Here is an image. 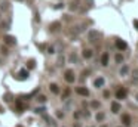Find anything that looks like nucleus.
Wrapping results in <instances>:
<instances>
[{
    "instance_id": "obj_1",
    "label": "nucleus",
    "mask_w": 138,
    "mask_h": 127,
    "mask_svg": "<svg viewBox=\"0 0 138 127\" xmlns=\"http://www.w3.org/2000/svg\"><path fill=\"white\" fill-rule=\"evenodd\" d=\"M64 79H66L67 83H74L76 77H74V73H73L71 70H67V71H66V75H64Z\"/></svg>"
},
{
    "instance_id": "obj_2",
    "label": "nucleus",
    "mask_w": 138,
    "mask_h": 127,
    "mask_svg": "<svg viewBox=\"0 0 138 127\" xmlns=\"http://www.w3.org/2000/svg\"><path fill=\"white\" fill-rule=\"evenodd\" d=\"M98 36H100V34H98L96 30H89L88 31V40H89V42H95L96 38H98Z\"/></svg>"
},
{
    "instance_id": "obj_3",
    "label": "nucleus",
    "mask_w": 138,
    "mask_h": 127,
    "mask_svg": "<svg viewBox=\"0 0 138 127\" xmlns=\"http://www.w3.org/2000/svg\"><path fill=\"white\" fill-rule=\"evenodd\" d=\"M3 40H5V43L9 44V46H15V44H17V38H15L13 36H5Z\"/></svg>"
},
{
    "instance_id": "obj_4",
    "label": "nucleus",
    "mask_w": 138,
    "mask_h": 127,
    "mask_svg": "<svg viewBox=\"0 0 138 127\" xmlns=\"http://www.w3.org/2000/svg\"><path fill=\"white\" fill-rule=\"evenodd\" d=\"M25 79H28V70L22 68V70H19V73H18V80H25Z\"/></svg>"
},
{
    "instance_id": "obj_5",
    "label": "nucleus",
    "mask_w": 138,
    "mask_h": 127,
    "mask_svg": "<svg viewBox=\"0 0 138 127\" xmlns=\"http://www.w3.org/2000/svg\"><path fill=\"white\" fill-rule=\"evenodd\" d=\"M116 47L119 49V50H125V49L128 47V44H126L125 40H120V38H117V40H116Z\"/></svg>"
},
{
    "instance_id": "obj_6",
    "label": "nucleus",
    "mask_w": 138,
    "mask_h": 127,
    "mask_svg": "<svg viewBox=\"0 0 138 127\" xmlns=\"http://www.w3.org/2000/svg\"><path fill=\"white\" fill-rule=\"evenodd\" d=\"M60 28H61V22H58V21H55V22H52V24L49 25V30H51V33H56Z\"/></svg>"
},
{
    "instance_id": "obj_7",
    "label": "nucleus",
    "mask_w": 138,
    "mask_h": 127,
    "mask_svg": "<svg viewBox=\"0 0 138 127\" xmlns=\"http://www.w3.org/2000/svg\"><path fill=\"white\" fill-rule=\"evenodd\" d=\"M126 95H128L126 89H119V90L116 92V97H117V99H125Z\"/></svg>"
},
{
    "instance_id": "obj_8",
    "label": "nucleus",
    "mask_w": 138,
    "mask_h": 127,
    "mask_svg": "<svg viewBox=\"0 0 138 127\" xmlns=\"http://www.w3.org/2000/svg\"><path fill=\"white\" fill-rule=\"evenodd\" d=\"M76 92H77L80 96H89V90H88L86 87H77Z\"/></svg>"
},
{
    "instance_id": "obj_9",
    "label": "nucleus",
    "mask_w": 138,
    "mask_h": 127,
    "mask_svg": "<svg viewBox=\"0 0 138 127\" xmlns=\"http://www.w3.org/2000/svg\"><path fill=\"white\" fill-rule=\"evenodd\" d=\"M122 123H123V126H131V117H129V115L128 114H123L122 115Z\"/></svg>"
},
{
    "instance_id": "obj_10",
    "label": "nucleus",
    "mask_w": 138,
    "mask_h": 127,
    "mask_svg": "<svg viewBox=\"0 0 138 127\" xmlns=\"http://www.w3.org/2000/svg\"><path fill=\"white\" fill-rule=\"evenodd\" d=\"M43 120L46 121L48 124H51V126H56V123H55L54 118H51V117H49V115H46L45 112H43Z\"/></svg>"
},
{
    "instance_id": "obj_11",
    "label": "nucleus",
    "mask_w": 138,
    "mask_h": 127,
    "mask_svg": "<svg viewBox=\"0 0 138 127\" xmlns=\"http://www.w3.org/2000/svg\"><path fill=\"white\" fill-rule=\"evenodd\" d=\"M119 111H120L119 102H111V112H113V114H117Z\"/></svg>"
},
{
    "instance_id": "obj_12",
    "label": "nucleus",
    "mask_w": 138,
    "mask_h": 127,
    "mask_svg": "<svg viewBox=\"0 0 138 127\" xmlns=\"http://www.w3.org/2000/svg\"><path fill=\"white\" fill-rule=\"evenodd\" d=\"M101 64L104 65V67H107V65H108V53H102V56H101Z\"/></svg>"
},
{
    "instance_id": "obj_13",
    "label": "nucleus",
    "mask_w": 138,
    "mask_h": 127,
    "mask_svg": "<svg viewBox=\"0 0 138 127\" xmlns=\"http://www.w3.org/2000/svg\"><path fill=\"white\" fill-rule=\"evenodd\" d=\"M104 83H105V81H104V79H102V77H98V79L95 80V83H94V84H95V87H102V86H104Z\"/></svg>"
},
{
    "instance_id": "obj_14",
    "label": "nucleus",
    "mask_w": 138,
    "mask_h": 127,
    "mask_svg": "<svg viewBox=\"0 0 138 127\" xmlns=\"http://www.w3.org/2000/svg\"><path fill=\"white\" fill-rule=\"evenodd\" d=\"M17 108H18V112H22V111L25 109V106L22 105V102H21V97L17 99Z\"/></svg>"
},
{
    "instance_id": "obj_15",
    "label": "nucleus",
    "mask_w": 138,
    "mask_h": 127,
    "mask_svg": "<svg viewBox=\"0 0 138 127\" xmlns=\"http://www.w3.org/2000/svg\"><path fill=\"white\" fill-rule=\"evenodd\" d=\"M82 55H83V58H85V59H89L91 56H92V50H91V49H85V50H83V53H82Z\"/></svg>"
},
{
    "instance_id": "obj_16",
    "label": "nucleus",
    "mask_w": 138,
    "mask_h": 127,
    "mask_svg": "<svg viewBox=\"0 0 138 127\" xmlns=\"http://www.w3.org/2000/svg\"><path fill=\"white\" fill-rule=\"evenodd\" d=\"M27 68H28V70H34V68H36V61L30 59L28 61V64H27Z\"/></svg>"
},
{
    "instance_id": "obj_17",
    "label": "nucleus",
    "mask_w": 138,
    "mask_h": 127,
    "mask_svg": "<svg viewBox=\"0 0 138 127\" xmlns=\"http://www.w3.org/2000/svg\"><path fill=\"white\" fill-rule=\"evenodd\" d=\"M49 89H51V92H52V93H55V95H56V93L60 92V89H58V86L55 84V83H52V84L49 86Z\"/></svg>"
},
{
    "instance_id": "obj_18",
    "label": "nucleus",
    "mask_w": 138,
    "mask_h": 127,
    "mask_svg": "<svg viewBox=\"0 0 138 127\" xmlns=\"http://www.w3.org/2000/svg\"><path fill=\"white\" fill-rule=\"evenodd\" d=\"M77 7H79V0H74V2L70 3V9H71V11H76Z\"/></svg>"
},
{
    "instance_id": "obj_19",
    "label": "nucleus",
    "mask_w": 138,
    "mask_h": 127,
    "mask_svg": "<svg viewBox=\"0 0 138 127\" xmlns=\"http://www.w3.org/2000/svg\"><path fill=\"white\" fill-rule=\"evenodd\" d=\"M64 56H62V55H60V56H58V61H56V65H58V67H61V65H64Z\"/></svg>"
},
{
    "instance_id": "obj_20",
    "label": "nucleus",
    "mask_w": 138,
    "mask_h": 127,
    "mask_svg": "<svg viewBox=\"0 0 138 127\" xmlns=\"http://www.w3.org/2000/svg\"><path fill=\"white\" fill-rule=\"evenodd\" d=\"M128 71H129V68L126 67V65H123V67L120 68V75H126V74H128Z\"/></svg>"
},
{
    "instance_id": "obj_21",
    "label": "nucleus",
    "mask_w": 138,
    "mask_h": 127,
    "mask_svg": "<svg viewBox=\"0 0 138 127\" xmlns=\"http://www.w3.org/2000/svg\"><path fill=\"white\" fill-rule=\"evenodd\" d=\"M132 80H134V81H138V68L132 71Z\"/></svg>"
},
{
    "instance_id": "obj_22",
    "label": "nucleus",
    "mask_w": 138,
    "mask_h": 127,
    "mask_svg": "<svg viewBox=\"0 0 138 127\" xmlns=\"http://www.w3.org/2000/svg\"><path fill=\"white\" fill-rule=\"evenodd\" d=\"M3 99H5L6 102H11V101H12V99H13V96H12V95H11V93H6V95L3 96Z\"/></svg>"
},
{
    "instance_id": "obj_23",
    "label": "nucleus",
    "mask_w": 138,
    "mask_h": 127,
    "mask_svg": "<svg viewBox=\"0 0 138 127\" xmlns=\"http://www.w3.org/2000/svg\"><path fill=\"white\" fill-rule=\"evenodd\" d=\"M114 59H116V62H117V64H120V62H123V56H122L120 53H117V55H116V58H114Z\"/></svg>"
},
{
    "instance_id": "obj_24",
    "label": "nucleus",
    "mask_w": 138,
    "mask_h": 127,
    "mask_svg": "<svg viewBox=\"0 0 138 127\" xmlns=\"http://www.w3.org/2000/svg\"><path fill=\"white\" fill-rule=\"evenodd\" d=\"M95 118H96V121H102L104 120V114H102V112H98V114L95 115Z\"/></svg>"
},
{
    "instance_id": "obj_25",
    "label": "nucleus",
    "mask_w": 138,
    "mask_h": 127,
    "mask_svg": "<svg viewBox=\"0 0 138 127\" xmlns=\"http://www.w3.org/2000/svg\"><path fill=\"white\" fill-rule=\"evenodd\" d=\"M2 11H7V9H9V3H7V2H5V3H2Z\"/></svg>"
},
{
    "instance_id": "obj_26",
    "label": "nucleus",
    "mask_w": 138,
    "mask_h": 127,
    "mask_svg": "<svg viewBox=\"0 0 138 127\" xmlns=\"http://www.w3.org/2000/svg\"><path fill=\"white\" fill-rule=\"evenodd\" d=\"M46 52H48L49 55L55 53V49H54V46H49V47H46Z\"/></svg>"
},
{
    "instance_id": "obj_27",
    "label": "nucleus",
    "mask_w": 138,
    "mask_h": 127,
    "mask_svg": "<svg viewBox=\"0 0 138 127\" xmlns=\"http://www.w3.org/2000/svg\"><path fill=\"white\" fill-rule=\"evenodd\" d=\"M39 102H46V96H43V95H40V96H37L36 97Z\"/></svg>"
},
{
    "instance_id": "obj_28",
    "label": "nucleus",
    "mask_w": 138,
    "mask_h": 127,
    "mask_svg": "<svg viewBox=\"0 0 138 127\" xmlns=\"http://www.w3.org/2000/svg\"><path fill=\"white\" fill-rule=\"evenodd\" d=\"M45 111H46L45 108H36V109H34V112H36V114H43Z\"/></svg>"
},
{
    "instance_id": "obj_29",
    "label": "nucleus",
    "mask_w": 138,
    "mask_h": 127,
    "mask_svg": "<svg viewBox=\"0 0 138 127\" xmlns=\"http://www.w3.org/2000/svg\"><path fill=\"white\" fill-rule=\"evenodd\" d=\"M55 114H56V118H64V112H61V111H56Z\"/></svg>"
},
{
    "instance_id": "obj_30",
    "label": "nucleus",
    "mask_w": 138,
    "mask_h": 127,
    "mask_svg": "<svg viewBox=\"0 0 138 127\" xmlns=\"http://www.w3.org/2000/svg\"><path fill=\"white\" fill-rule=\"evenodd\" d=\"M70 95V89H66V92H64V95H62V99H67V96Z\"/></svg>"
},
{
    "instance_id": "obj_31",
    "label": "nucleus",
    "mask_w": 138,
    "mask_h": 127,
    "mask_svg": "<svg viewBox=\"0 0 138 127\" xmlns=\"http://www.w3.org/2000/svg\"><path fill=\"white\" fill-rule=\"evenodd\" d=\"M34 19H36V22H40V15H39V12H34Z\"/></svg>"
},
{
    "instance_id": "obj_32",
    "label": "nucleus",
    "mask_w": 138,
    "mask_h": 127,
    "mask_svg": "<svg viewBox=\"0 0 138 127\" xmlns=\"http://www.w3.org/2000/svg\"><path fill=\"white\" fill-rule=\"evenodd\" d=\"M0 50H2V53H3V55H7V53H9V50H7L6 47H3V46L0 47Z\"/></svg>"
},
{
    "instance_id": "obj_33",
    "label": "nucleus",
    "mask_w": 138,
    "mask_h": 127,
    "mask_svg": "<svg viewBox=\"0 0 138 127\" xmlns=\"http://www.w3.org/2000/svg\"><path fill=\"white\" fill-rule=\"evenodd\" d=\"M70 61H71V62H77V56H76V55L73 53L71 56H70Z\"/></svg>"
},
{
    "instance_id": "obj_34",
    "label": "nucleus",
    "mask_w": 138,
    "mask_h": 127,
    "mask_svg": "<svg viewBox=\"0 0 138 127\" xmlns=\"http://www.w3.org/2000/svg\"><path fill=\"white\" fill-rule=\"evenodd\" d=\"M91 105H92V108H100V103L96 102V101H94V102L91 103Z\"/></svg>"
},
{
    "instance_id": "obj_35",
    "label": "nucleus",
    "mask_w": 138,
    "mask_h": 127,
    "mask_svg": "<svg viewBox=\"0 0 138 127\" xmlns=\"http://www.w3.org/2000/svg\"><path fill=\"white\" fill-rule=\"evenodd\" d=\"M55 9H62V7H64V3H58V5H55Z\"/></svg>"
},
{
    "instance_id": "obj_36",
    "label": "nucleus",
    "mask_w": 138,
    "mask_h": 127,
    "mask_svg": "<svg viewBox=\"0 0 138 127\" xmlns=\"http://www.w3.org/2000/svg\"><path fill=\"white\" fill-rule=\"evenodd\" d=\"M80 112H74V114H73V117H74V118H80Z\"/></svg>"
},
{
    "instance_id": "obj_37",
    "label": "nucleus",
    "mask_w": 138,
    "mask_h": 127,
    "mask_svg": "<svg viewBox=\"0 0 138 127\" xmlns=\"http://www.w3.org/2000/svg\"><path fill=\"white\" fill-rule=\"evenodd\" d=\"M108 96H110V92L105 90V92H104V97H108Z\"/></svg>"
},
{
    "instance_id": "obj_38",
    "label": "nucleus",
    "mask_w": 138,
    "mask_h": 127,
    "mask_svg": "<svg viewBox=\"0 0 138 127\" xmlns=\"http://www.w3.org/2000/svg\"><path fill=\"white\" fill-rule=\"evenodd\" d=\"M134 25L137 27V30H138V19H134Z\"/></svg>"
},
{
    "instance_id": "obj_39",
    "label": "nucleus",
    "mask_w": 138,
    "mask_h": 127,
    "mask_svg": "<svg viewBox=\"0 0 138 127\" xmlns=\"http://www.w3.org/2000/svg\"><path fill=\"white\" fill-rule=\"evenodd\" d=\"M0 112H3V109H2V106H0Z\"/></svg>"
},
{
    "instance_id": "obj_40",
    "label": "nucleus",
    "mask_w": 138,
    "mask_h": 127,
    "mask_svg": "<svg viewBox=\"0 0 138 127\" xmlns=\"http://www.w3.org/2000/svg\"><path fill=\"white\" fill-rule=\"evenodd\" d=\"M135 97H137V101H138V93H137V96H135Z\"/></svg>"
},
{
    "instance_id": "obj_41",
    "label": "nucleus",
    "mask_w": 138,
    "mask_h": 127,
    "mask_svg": "<svg viewBox=\"0 0 138 127\" xmlns=\"http://www.w3.org/2000/svg\"><path fill=\"white\" fill-rule=\"evenodd\" d=\"M18 2H22V0H18Z\"/></svg>"
},
{
    "instance_id": "obj_42",
    "label": "nucleus",
    "mask_w": 138,
    "mask_h": 127,
    "mask_svg": "<svg viewBox=\"0 0 138 127\" xmlns=\"http://www.w3.org/2000/svg\"><path fill=\"white\" fill-rule=\"evenodd\" d=\"M18 127H22V126H18Z\"/></svg>"
}]
</instances>
